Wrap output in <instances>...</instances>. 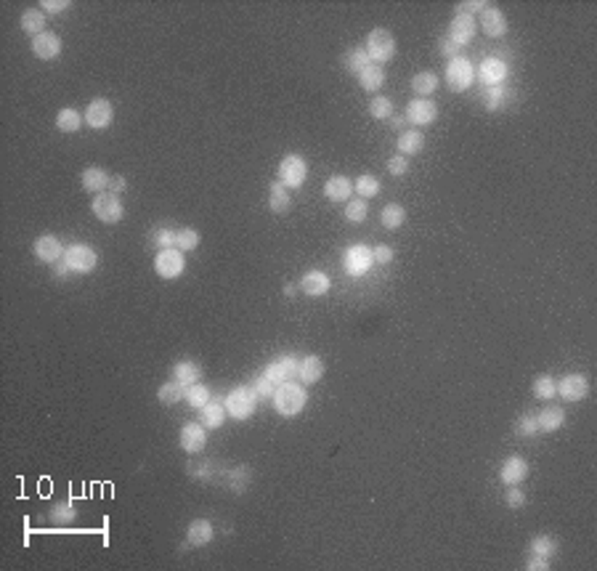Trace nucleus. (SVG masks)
Returning a JSON list of instances; mask_svg holds the SVG:
<instances>
[{"label":"nucleus","instance_id":"53","mask_svg":"<svg viewBox=\"0 0 597 571\" xmlns=\"http://www.w3.org/2000/svg\"><path fill=\"white\" fill-rule=\"evenodd\" d=\"M489 3L486 0H462V3H457V11L460 14H467V17H473V11H483Z\"/></svg>","mask_w":597,"mask_h":571},{"label":"nucleus","instance_id":"30","mask_svg":"<svg viewBox=\"0 0 597 571\" xmlns=\"http://www.w3.org/2000/svg\"><path fill=\"white\" fill-rule=\"evenodd\" d=\"M290 189L276 178L271 186H268V208L273 210V213H287L290 210Z\"/></svg>","mask_w":597,"mask_h":571},{"label":"nucleus","instance_id":"36","mask_svg":"<svg viewBox=\"0 0 597 571\" xmlns=\"http://www.w3.org/2000/svg\"><path fill=\"white\" fill-rule=\"evenodd\" d=\"M83 120H86V115H80L77 109H59V115H56V128H59L61 133H77Z\"/></svg>","mask_w":597,"mask_h":571},{"label":"nucleus","instance_id":"21","mask_svg":"<svg viewBox=\"0 0 597 571\" xmlns=\"http://www.w3.org/2000/svg\"><path fill=\"white\" fill-rule=\"evenodd\" d=\"M351 194H353V181H351V178H345V175H332V178H326V184H324L326 200H332V202H348Z\"/></svg>","mask_w":597,"mask_h":571},{"label":"nucleus","instance_id":"2","mask_svg":"<svg viewBox=\"0 0 597 571\" xmlns=\"http://www.w3.org/2000/svg\"><path fill=\"white\" fill-rule=\"evenodd\" d=\"M61 263L67 266L69 274H77V277H83V274H90V271L99 266V255H96V250H93L90 244L75 242V244H69L67 250H64V258H61Z\"/></svg>","mask_w":597,"mask_h":571},{"label":"nucleus","instance_id":"15","mask_svg":"<svg viewBox=\"0 0 597 571\" xmlns=\"http://www.w3.org/2000/svg\"><path fill=\"white\" fill-rule=\"evenodd\" d=\"M589 394V380L574 372V375H565L563 380H558V396L565 398V401H581Z\"/></svg>","mask_w":597,"mask_h":571},{"label":"nucleus","instance_id":"18","mask_svg":"<svg viewBox=\"0 0 597 571\" xmlns=\"http://www.w3.org/2000/svg\"><path fill=\"white\" fill-rule=\"evenodd\" d=\"M499 478L507 486L526 481V478H529V463H526L523 457H515V454H512V457H507V460L502 463V467H499Z\"/></svg>","mask_w":597,"mask_h":571},{"label":"nucleus","instance_id":"5","mask_svg":"<svg viewBox=\"0 0 597 571\" xmlns=\"http://www.w3.org/2000/svg\"><path fill=\"white\" fill-rule=\"evenodd\" d=\"M255 394L250 391V385H242V388H234L228 396H226V412L228 417H234V420H247V417H253L255 412Z\"/></svg>","mask_w":597,"mask_h":571},{"label":"nucleus","instance_id":"23","mask_svg":"<svg viewBox=\"0 0 597 571\" xmlns=\"http://www.w3.org/2000/svg\"><path fill=\"white\" fill-rule=\"evenodd\" d=\"M329 287H332V282H329L324 271H308L306 277L300 279V290L311 295V298H322V295L329 293Z\"/></svg>","mask_w":597,"mask_h":571},{"label":"nucleus","instance_id":"41","mask_svg":"<svg viewBox=\"0 0 597 571\" xmlns=\"http://www.w3.org/2000/svg\"><path fill=\"white\" fill-rule=\"evenodd\" d=\"M555 553H558V542H555L552 536L542 534V536H534V539H531V555H539V558H547V561H549Z\"/></svg>","mask_w":597,"mask_h":571},{"label":"nucleus","instance_id":"32","mask_svg":"<svg viewBox=\"0 0 597 571\" xmlns=\"http://www.w3.org/2000/svg\"><path fill=\"white\" fill-rule=\"evenodd\" d=\"M358 86L364 88L366 93H377L380 88L385 86V70L380 64H369L366 70L358 75Z\"/></svg>","mask_w":597,"mask_h":571},{"label":"nucleus","instance_id":"28","mask_svg":"<svg viewBox=\"0 0 597 571\" xmlns=\"http://www.w3.org/2000/svg\"><path fill=\"white\" fill-rule=\"evenodd\" d=\"M322 375H324V362L319 359V356H306L303 362H300V372H297V378L303 385H313V383L322 380Z\"/></svg>","mask_w":597,"mask_h":571},{"label":"nucleus","instance_id":"17","mask_svg":"<svg viewBox=\"0 0 597 571\" xmlns=\"http://www.w3.org/2000/svg\"><path fill=\"white\" fill-rule=\"evenodd\" d=\"M435 117H438V106H435V101H430V99H414V101H409V106H407V120H409L411 125H417V128L435 122Z\"/></svg>","mask_w":597,"mask_h":571},{"label":"nucleus","instance_id":"11","mask_svg":"<svg viewBox=\"0 0 597 571\" xmlns=\"http://www.w3.org/2000/svg\"><path fill=\"white\" fill-rule=\"evenodd\" d=\"M446 37L462 51V48L470 46L473 37H476V19L467 17V14H457V17L451 19V24H449V35Z\"/></svg>","mask_w":597,"mask_h":571},{"label":"nucleus","instance_id":"7","mask_svg":"<svg viewBox=\"0 0 597 571\" xmlns=\"http://www.w3.org/2000/svg\"><path fill=\"white\" fill-rule=\"evenodd\" d=\"M186 269V258H184V250L178 247H168V250H159L157 258H154V271L162 279H178Z\"/></svg>","mask_w":597,"mask_h":571},{"label":"nucleus","instance_id":"50","mask_svg":"<svg viewBox=\"0 0 597 571\" xmlns=\"http://www.w3.org/2000/svg\"><path fill=\"white\" fill-rule=\"evenodd\" d=\"M388 173L391 175H407L409 173V159L404 155H395L388 159Z\"/></svg>","mask_w":597,"mask_h":571},{"label":"nucleus","instance_id":"51","mask_svg":"<svg viewBox=\"0 0 597 571\" xmlns=\"http://www.w3.org/2000/svg\"><path fill=\"white\" fill-rule=\"evenodd\" d=\"M372 258H375V263H380V266H388V263H393L395 253H393V247H388V244H377L375 250H372Z\"/></svg>","mask_w":597,"mask_h":571},{"label":"nucleus","instance_id":"46","mask_svg":"<svg viewBox=\"0 0 597 571\" xmlns=\"http://www.w3.org/2000/svg\"><path fill=\"white\" fill-rule=\"evenodd\" d=\"M250 391L255 394L257 401H268V398H273V394H276V385H273L266 375H260V378H255L253 380V385H250Z\"/></svg>","mask_w":597,"mask_h":571},{"label":"nucleus","instance_id":"33","mask_svg":"<svg viewBox=\"0 0 597 571\" xmlns=\"http://www.w3.org/2000/svg\"><path fill=\"white\" fill-rule=\"evenodd\" d=\"M342 64H345V70L351 72V75H361V72L372 64V59H369V53H366L364 46H356V48H351V51L345 53Z\"/></svg>","mask_w":597,"mask_h":571},{"label":"nucleus","instance_id":"14","mask_svg":"<svg viewBox=\"0 0 597 571\" xmlns=\"http://www.w3.org/2000/svg\"><path fill=\"white\" fill-rule=\"evenodd\" d=\"M507 75H510V67H507L502 59H486V61H483V64L478 67V72H476V77L486 88L502 86V83L507 80Z\"/></svg>","mask_w":597,"mask_h":571},{"label":"nucleus","instance_id":"35","mask_svg":"<svg viewBox=\"0 0 597 571\" xmlns=\"http://www.w3.org/2000/svg\"><path fill=\"white\" fill-rule=\"evenodd\" d=\"M438 88V75L435 72H417L414 77H411V90L420 96V99H427L433 90Z\"/></svg>","mask_w":597,"mask_h":571},{"label":"nucleus","instance_id":"29","mask_svg":"<svg viewBox=\"0 0 597 571\" xmlns=\"http://www.w3.org/2000/svg\"><path fill=\"white\" fill-rule=\"evenodd\" d=\"M199 378H202V369H199V364L178 362L175 367H173V380L178 383V385H184V388L194 385V383H199Z\"/></svg>","mask_w":597,"mask_h":571},{"label":"nucleus","instance_id":"47","mask_svg":"<svg viewBox=\"0 0 597 571\" xmlns=\"http://www.w3.org/2000/svg\"><path fill=\"white\" fill-rule=\"evenodd\" d=\"M536 417L534 415H520L518 417V423H515V433L518 436H523V438H531V436H536Z\"/></svg>","mask_w":597,"mask_h":571},{"label":"nucleus","instance_id":"24","mask_svg":"<svg viewBox=\"0 0 597 571\" xmlns=\"http://www.w3.org/2000/svg\"><path fill=\"white\" fill-rule=\"evenodd\" d=\"M215 534V529H213V523L205 519H197L188 523V532H186V542L191 548H205L207 542L213 539Z\"/></svg>","mask_w":597,"mask_h":571},{"label":"nucleus","instance_id":"44","mask_svg":"<svg viewBox=\"0 0 597 571\" xmlns=\"http://www.w3.org/2000/svg\"><path fill=\"white\" fill-rule=\"evenodd\" d=\"M369 215V205H366V200H348V205H345V218L351 221V224H361L364 218Z\"/></svg>","mask_w":597,"mask_h":571},{"label":"nucleus","instance_id":"10","mask_svg":"<svg viewBox=\"0 0 597 571\" xmlns=\"http://www.w3.org/2000/svg\"><path fill=\"white\" fill-rule=\"evenodd\" d=\"M297 372H300V359L297 356H292V354H284V356H279V359H273L266 369H263V375L273 383V385H282V383L292 380V378H297Z\"/></svg>","mask_w":597,"mask_h":571},{"label":"nucleus","instance_id":"8","mask_svg":"<svg viewBox=\"0 0 597 571\" xmlns=\"http://www.w3.org/2000/svg\"><path fill=\"white\" fill-rule=\"evenodd\" d=\"M90 210H93V215H96L101 224H117V221H122V215H125V208H122L119 197L117 194H109V191L96 194L93 202H90Z\"/></svg>","mask_w":597,"mask_h":571},{"label":"nucleus","instance_id":"59","mask_svg":"<svg viewBox=\"0 0 597 571\" xmlns=\"http://www.w3.org/2000/svg\"><path fill=\"white\" fill-rule=\"evenodd\" d=\"M393 128H398V130H401V128H404V120H401V117H393Z\"/></svg>","mask_w":597,"mask_h":571},{"label":"nucleus","instance_id":"19","mask_svg":"<svg viewBox=\"0 0 597 571\" xmlns=\"http://www.w3.org/2000/svg\"><path fill=\"white\" fill-rule=\"evenodd\" d=\"M480 27L489 37H502L507 32V19L496 6H486L480 14Z\"/></svg>","mask_w":597,"mask_h":571},{"label":"nucleus","instance_id":"40","mask_svg":"<svg viewBox=\"0 0 597 571\" xmlns=\"http://www.w3.org/2000/svg\"><path fill=\"white\" fill-rule=\"evenodd\" d=\"M353 191L361 200H372V197L380 194V181H377L375 175H358L356 181H353Z\"/></svg>","mask_w":597,"mask_h":571},{"label":"nucleus","instance_id":"54","mask_svg":"<svg viewBox=\"0 0 597 571\" xmlns=\"http://www.w3.org/2000/svg\"><path fill=\"white\" fill-rule=\"evenodd\" d=\"M40 8H43L46 14H61V11L69 8V0H43Z\"/></svg>","mask_w":597,"mask_h":571},{"label":"nucleus","instance_id":"31","mask_svg":"<svg viewBox=\"0 0 597 571\" xmlns=\"http://www.w3.org/2000/svg\"><path fill=\"white\" fill-rule=\"evenodd\" d=\"M109 178L112 175L106 173L104 168H86L83 171V189L93 191V194H101L104 189H109Z\"/></svg>","mask_w":597,"mask_h":571},{"label":"nucleus","instance_id":"45","mask_svg":"<svg viewBox=\"0 0 597 571\" xmlns=\"http://www.w3.org/2000/svg\"><path fill=\"white\" fill-rule=\"evenodd\" d=\"M534 394L539 398H555V394H558V383H555V378L552 375H542V378H536L534 380Z\"/></svg>","mask_w":597,"mask_h":571},{"label":"nucleus","instance_id":"22","mask_svg":"<svg viewBox=\"0 0 597 571\" xmlns=\"http://www.w3.org/2000/svg\"><path fill=\"white\" fill-rule=\"evenodd\" d=\"M226 417H228V412H226V404H221V401H207L205 407L199 409V423L205 425V428H210V431H215V428H221L223 423H226Z\"/></svg>","mask_w":597,"mask_h":571},{"label":"nucleus","instance_id":"4","mask_svg":"<svg viewBox=\"0 0 597 571\" xmlns=\"http://www.w3.org/2000/svg\"><path fill=\"white\" fill-rule=\"evenodd\" d=\"M364 48L369 53L372 64H385V61H391L393 56H395V37H393V32H388V30L377 27V30L369 32Z\"/></svg>","mask_w":597,"mask_h":571},{"label":"nucleus","instance_id":"9","mask_svg":"<svg viewBox=\"0 0 597 571\" xmlns=\"http://www.w3.org/2000/svg\"><path fill=\"white\" fill-rule=\"evenodd\" d=\"M308 175V165L300 155H287L282 162H279V181L287 186V189H300L306 184Z\"/></svg>","mask_w":597,"mask_h":571},{"label":"nucleus","instance_id":"16","mask_svg":"<svg viewBox=\"0 0 597 571\" xmlns=\"http://www.w3.org/2000/svg\"><path fill=\"white\" fill-rule=\"evenodd\" d=\"M32 253L35 258L43 260V263H56V260L64 258V244L59 242V237H53V234H43V237L35 240Z\"/></svg>","mask_w":597,"mask_h":571},{"label":"nucleus","instance_id":"55","mask_svg":"<svg viewBox=\"0 0 597 571\" xmlns=\"http://www.w3.org/2000/svg\"><path fill=\"white\" fill-rule=\"evenodd\" d=\"M526 569L529 571H547L549 569V561H547V558H539V555H531L529 558V563H526Z\"/></svg>","mask_w":597,"mask_h":571},{"label":"nucleus","instance_id":"52","mask_svg":"<svg viewBox=\"0 0 597 571\" xmlns=\"http://www.w3.org/2000/svg\"><path fill=\"white\" fill-rule=\"evenodd\" d=\"M505 502H507V507H523L526 505V494L518 489V484H512L507 489V494H505Z\"/></svg>","mask_w":597,"mask_h":571},{"label":"nucleus","instance_id":"3","mask_svg":"<svg viewBox=\"0 0 597 571\" xmlns=\"http://www.w3.org/2000/svg\"><path fill=\"white\" fill-rule=\"evenodd\" d=\"M473 80H476V67H473V61L470 59H464V56H454V59H449V64H446V86L451 88V90H467V88L473 86Z\"/></svg>","mask_w":597,"mask_h":571},{"label":"nucleus","instance_id":"42","mask_svg":"<svg viewBox=\"0 0 597 571\" xmlns=\"http://www.w3.org/2000/svg\"><path fill=\"white\" fill-rule=\"evenodd\" d=\"M188 407H194V409H202L207 401H210V388L202 385V383H194V385H188L186 388V396Z\"/></svg>","mask_w":597,"mask_h":571},{"label":"nucleus","instance_id":"37","mask_svg":"<svg viewBox=\"0 0 597 571\" xmlns=\"http://www.w3.org/2000/svg\"><path fill=\"white\" fill-rule=\"evenodd\" d=\"M380 221H382V226L385 229H391V231H395L398 226H404L407 224V210H404V205H385L382 208V215H380Z\"/></svg>","mask_w":597,"mask_h":571},{"label":"nucleus","instance_id":"6","mask_svg":"<svg viewBox=\"0 0 597 571\" xmlns=\"http://www.w3.org/2000/svg\"><path fill=\"white\" fill-rule=\"evenodd\" d=\"M372 266H375V258L366 244H351L342 255V269L348 277H364Z\"/></svg>","mask_w":597,"mask_h":571},{"label":"nucleus","instance_id":"48","mask_svg":"<svg viewBox=\"0 0 597 571\" xmlns=\"http://www.w3.org/2000/svg\"><path fill=\"white\" fill-rule=\"evenodd\" d=\"M173 234H175L173 229H154L149 242H152L154 247H159V250H168V247H173Z\"/></svg>","mask_w":597,"mask_h":571},{"label":"nucleus","instance_id":"49","mask_svg":"<svg viewBox=\"0 0 597 571\" xmlns=\"http://www.w3.org/2000/svg\"><path fill=\"white\" fill-rule=\"evenodd\" d=\"M77 516V510L69 505V502H59L56 507L51 510V521H56V523H64V521H72Z\"/></svg>","mask_w":597,"mask_h":571},{"label":"nucleus","instance_id":"57","mask_svg":"<svg viewBox=\"0 0 597 571\" xmlns=\"http://www.w3.org/2000/svg\"><path fill=\"white\" fill-rule=\"evenodd\" d=\"M441 53H444V56H451V59H454V56L460 53V48H457V46H454V43H451L449 37H444V40H441Z\"/></svg>","mask_w":597,"mask_h":571},{"label":"nucleus","instance_id":"20","mask_svg":"<svg viewBox=\"0 0 597 571\" xmlns=\"http://www.w3.org/2000/svg\"><path fill=\"white\" fill-rule=\"evenodd\" d=\"M32 53L43 61H51L61 53V37L53 32H43V35L32 37Z\"/></svg>","mask_w":597,"mask_h":571},{"label":"nucleus","instance_id":"25","mask_svg":"<svg viewBox=\"0 0 597 571\" xmlns=\"http://www.w3.org/2000/svg\"><path fill=\"white\" fill-rule=\"evenodd\" d=\"M395 146H398V155L414 157L425 149V136H422L420 130H401V133H398V141H395Z\"/></svg>","mask_w":597,"mask_h":571},{"label":"nucleus","instance_id":"27","mask_svg":"<svg viewBox=\"0 0 597 571\" xmlns=\"http://www.w3.org/2000/svg\"><path fill=\"white\" fill-rule=\"evenodd\" d=\"M512 99V90L505 83L502 86H491L486 88V93H483V104L489 112H499V109H505V106L510 104Z\"/></svg>","mask_w":597,"mask_h":571},{"label":"nucleus","instance_id":"56","mask_svg":"<svg viewBox=\"0 0 597 571\" xmlns=\"http://www.w3.org/2000/svg\"><path fill=\"white\" fill-rule=\"evenodd\" d=\"M125 186H128V184H125V178H122V175H112V178H109V194H122V191H125Z\"/></svg>","mask_w":597,"mask_h":571},{"label":"nucleus","instance_id":"26","mask_svg":"<svg viewBox=\"0 0 597 571\" xmlns=\"http://www.w3.org/2000/svg\"><path fill=\"white\" fill-rule=\"evenodd\" d=\"M565 423V412L560 407H545L539 415H536V428L545 433H555L558 428H563Z\"/></svg>","mask_w":597,"mask_h":571},{"label":"nucleus","instance_id":"38","mask_svg":"<svg viewBox=\"0 0 597 571\" xmlns=\"http://www.w3.org/2000/svg\"><path fill=\"white\" fill-rule=\"evenodd\" d=\"M184 396H186V388H184V385H178L175 380L162 383V385H159V391H157V398H159V404H165V407H170V404H178V401H181Z\"/></svg>","mask_w":597,"mask_h":571},{"label":"nucleus","instance_id":"13","mask_svg":"<svg viewBox=\"0 0 597 571\" xmlns=\"http://www.w3.org/2000/svg\"><path fill=\"white\" fill-rule=\"evenodd\" d=\"M115 120V106L109 104L106 99H96V101H90L86 109V122L88 128H93V130H104V128H109Z\"/></svg>","mask_w":597,"mask_h":571},{"label":"nucleus","instance_id":"1","mask_svg":"<svg viewBox=\"0 0 597 571\" xmlns=\"http://www.w3.org/2000/svg\"><path fill=\"white\" fill-rule=\"evenodd\" d=\"M308 404V391L303 383L287 380L282 385H276V394H273V407L282 417H295L306 409Z\"/></svg>","mask_w":597,"mask_h":571},{"label":"nucleus","instance_id":"34","mask_svg":"<svg viewBox=\"0 0 597 571\" xmlns=\"http://www.w3.org/2000/svg\"><path fill=\"white\" fill-rule=\"evenodd\" d=\"M21 30L32 37L48 32V30H46V14L37 11V8H27V11L21 14Z\"/></svg>","mask_w":597,"mask_h":571},{"label":"nucleus","instance_id":"43","mask_svg":"<svg viewBox=\"0 0 597 571\" xmlns=\"http://www.w3.org/2000/svg\"><path fill=\"white\" fill-rule=\"evenodd\" d=\"M369 115L375 117V120H391L393 117V101L388 96H375L372 101H369Z\"/></svg>","mask_w":597,"mask_h":571},{"label":"nucleus","instance_id":"39","mask_svg":"<svg viewBox=\"0 0 597 571\" xmlns=\"http://www.w3.org/2000/svg\"><path fill=\"white\" fill-rule=\"evenodd\" d=\"M173 247H178V250H197L199 247V231H194V229H175Z\"/></svg>","mask_w":597,"mask_h":571},{"label":"nucleus","instance_id":"12","mask_svg":"<svg viewBox=\"0 0 597 571\" xmlns=\"http://www.w3.org/2000/svg\"><path fill=\"white\" fill-rule=\"evenodd\" d=\"M178 441H181V449L186 452V454H199L207 447V428L202 423H186L181 428Z\"/></svg>","mask_w":597,"mask_h":571},{"label":"nucleus","instance_id":"58","mask_svg":"<svg viewBox=\"0 0 597 571\" xmlns=\"http://www.w3.org/2000/svg\"><path fill=\"white\" fill-rule=\"evenodd\" d=\"M284 295L292 298V295H295V284H284Z\"/></svg>","mask_w":597,"mask_h":571}]
</instances>
